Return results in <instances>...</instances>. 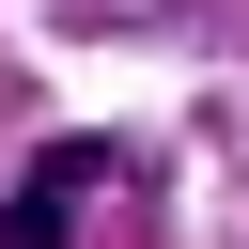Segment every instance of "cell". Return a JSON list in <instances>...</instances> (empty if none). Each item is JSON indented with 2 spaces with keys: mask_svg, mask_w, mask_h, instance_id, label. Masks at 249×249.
Returning a JSON list of instances; mask_svg holds the SVG:
<instances>
[{
  "mask_svg": "<svg viewBox=\"0 0 249 249\" xmlns=\"http://www.w3.org/2000/svg\"><path fill=\"white\" fill-rule=\"evenodd\" d=\"M93 171H109L93 140H47V156H31V187L0 202V249H62V218L93 202Z\"/></svg>",
  "mask_w": 249,
  "mask_h": 249,
  "instance_id": "obj_1",
  "label": "cell"
}]
</instances>
